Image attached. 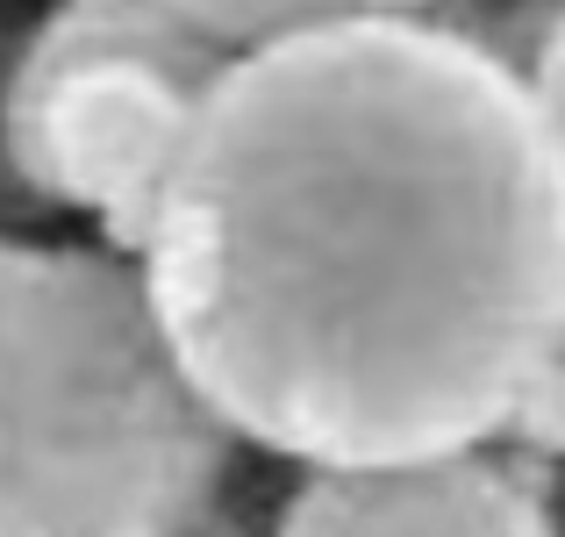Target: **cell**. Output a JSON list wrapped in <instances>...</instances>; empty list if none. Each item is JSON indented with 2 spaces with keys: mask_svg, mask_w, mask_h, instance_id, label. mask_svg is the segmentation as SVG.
<instances>
[{
  "mask_svg": "<svg viewBox=\"0 0 565 537\" xmlns=\"http://www.w3.org/2000/svg\"><path fill=\"white\" fill-rule=\"evenodd\" d=\"M137 265L236 444L480 452L565 358V144L429 8L294 29L222 65Z\"/></svg>",
  "mask_w": 565,
  "mask_h": 537,
  "instance_id": "1",
  "label": "cell"
},
{
  "mask_svg": "<svg viewBox=\"0 0 565 537\" xmlns=\"http://www.w3.org/2000/svg\"><path fill=\"white\" fill-rule=\"evenodd\" d=\"M230 452L129 251L0 230V537H186Z\"/></svg>",
  "mask_w": 565,
  "mask_h": 537,
  "instance_id": "2",
  "label": "cell"
},
{
  "mask_svg": "<svg viewBox=\"0 0 565 537\" xmlns=\"http://www.w3.org/2000/svg\"><path fill=\"white\" fill-rule=\"evenodd\" d=\"M230 43L172 0H57L8 57V158L36 208H65L137 259Z\"/></svg>",
  "mask_w": 565,
  "mask_h": 537,
  "instance_id": "3",
  "label": "cell"
},
{
  "mask_svg": "<svg viewBox=\"0 0 565 537\" xmlns=\"http://www.w3.org/2000/svg\"><path fill=\"white\" fill-rule=\"evenodd\" d=\"M273 537H565L544 495L494 452L301 466Z\"/></svg>",
  "mask_w": 565,
  "mask_h": 537,
  "instance_id": "4",
  "label": "cell"
},
{
  "mask_svg": "<svg viewBox=\"0 0 565 537\" xmlns=\"http://www.w3.org/2000/svg\"><path fill=\"white\" fill-rule=\"evenodd\" d=\"M172 8L193 14L230 51H244V43H273V36H294V29L359 22V14H408V8H437V0H172Z\"/></svg>",
  "mask_w": 565,
  "mask_h": 537,
  "instance_id": "5",
  "label": "cell"
},
{
  "mask_svg": "<svg viewBox=\"0 0 565 537\" xmlns=\"http://www.w3.org/2000/svg\"><path fill=\"white\" fill-rule=\"evenodd\" d=\"M523 72H530V86H537L544 115H552V129H558V144H565V0H558V8H544L537 36H530V51H523Z\"/></svg>",
  "mask_w": 565,
  "mask_h": 537,
  "instance_id": "6",
  "label": "cell"
},
{
  "mask_svg": "<svg viewBox=\"0 0 565 537\" xmlns=\"http://www.w3.org/2000/svg\"><path fill=\"white\" fill-rule=\"evenodd\" d=\"M537 8H558V0H537Z\"/></svg>",
  "mask_w": 565,
  "mask_h": 537,
  "instance_id": "7",
  "label": "cell"
}]
</instances>
